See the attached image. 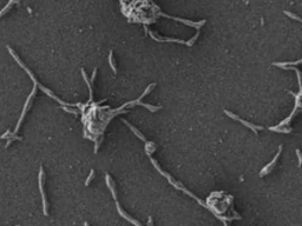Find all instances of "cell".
Returning a JSON list of instances; mask_svg holds the SVG:
<instances>
[{
  "label": "cell",
  "instance_id": "obj_1",
  "mask_svg": "<svg viewBox=\"0 0 302 226\" xmlns=\"http://www.w3.org/2000/svg\"><path fill=\"white\" fill-rule=\"evenodd\" d=\"M38 183H39V188H40V194H42V199H43V211L44 215H47V203H46V195H45V191H44V170L43 167H40L39 171V178H38Z\"/></svg>",
  "mask_w": 302,
  "mask_h": 226
},
{
  "label": "cell",
  "instance_id": "obj_2",
  "mask_svg": "<svg viewBox=\"0 0 302 226\" xmlns=\"http://www.w3.org/2000/svg\"><path fill=\"white\" fill-rule=\"evenodd\" d=\"M224 113H226V116L228 117H230V118H233V119H235V120H238L240 123H242L244 126H248L249 129H253L255 133H257V131H260V129H263V127L262 126H255V125H253V124H250V123H248V121H246V120H243V119H241L238 116H236V114H234L233 112H230V111H224Z\"/></svg>",
  "mask_w": 302,
  "mask_h": 226
},
{
  "label": "cell",
  "instance_id": "obj_3",
  "mask_svg": "<svg viewBox=\"0 0 302 226\" xmlns=\"http://www.w3.org/2000/svg\"><path fill=\"white\" fill-rule=\"evenodd\" d=\"M281 151H282V145H280V147H279V151H277V153H276V156L274 157V159L271 160V162L267 165V166H264L263 169H262V171L260 172V175L261 177H263V175H266V174H268V173L271 171V169H273V166L276 164V160L279 159V157H280V154H281Z\"/></svg>",
  "mask_w": 302,
  "mask_h": 226
},
{
  "label": "cell",
  "instance_id": "obj_4",
  "mask_svg": "<svg viewBox=\"0 0 302 226\" xmlns=\"http://www.w3.org/2000/svg\"><path fill=\"white\" fill-rule=\"evenodd\" d=\"M116 207H117V211H118V212H119V215H122L123 218H125V219H126L128 221H130V223H132V224H135V225H137V226H139V225H140V224H139V223H138V221H136L135 219H132V218H131V217H130V215H128V213H126L125 211H123V210H122V207L119 206V203H118V201H117V200H116Z\"/></svg>",
  "mask_w": 302,
  "mask_h": 226
},
{
  "label": "cell",
  "instance_id": "obj_5",
  "mask_svg": "<svg viewBox=\"0 0 302 226\" xmlns=\"http://www.w3.org/2000/svg\"><path fill=\"white\" fill-rule=\"evenodd\" d=\"M123 123H125V124H126V125H128V126L130 127V129H131V131H132V132H133V133H135V134H136V136H137V137H138L140 140H143L144 142H146V141H148V140H146V138H145V137H144V136H143V134H142V133H140L139 131L136 129V127H133V126H132V125L130 124L128 120L123 119Z\"/></svg>",
  "mask_w": 302,
  "mask_h": 226
},
{
  "label": "cell",
  "instance_id": "obj_6",
  "mask_svg": "<svg viewBox=\"0 0 302 226\" xmlns=\"http://www.w3.org/2000/svg\"><path fill=\"white\" fill-rule=\"evenodd\" d=\"M82 74H83V78H84V80H85V83H86L87 87H89V91H90V101H92V98H93V94H92V84L90 83V80H89V78H87L86 72H85L84 70H82Z\"/></svg>",
  "mask_w": 302,
  "mask_h": 226
},
{
  "label": "cell",
  "instance_id": "obj_7",
  "mask_svg": "<svg viewBox=\"0 0 302 226\" xmlns=\"http://www.w3.org/2000/svg\"><path fill=\"white\" fill-rule=\"evenodd\" d=\"M270 131H274V132H279V133H290L291 129L290 127H284V126H274V127H269Z\"/></svg>",
  "mask_w": 302,
  "mask_h": 226
},
{
  "label": "cell",
  "instance_id": "obj_8",
  "mask_svg": "<svg viewBox=\"0 0 302 226\" xmlns=\"http://www.w3.org/2000/svg\"><path fill=\"white\" fill-rule=\"evenodd\" d=\"M109 64H110L111 70L113 71V73L117 74V67H116V63H115V59H113V52L112 51H110V54H109Z\"/></svg>",
  "mask_w": 302,
  "mask_h": 226
},
{
  "label": "cell",
  "instance_id": "obj_9",
  "mask_svg": "<svg viewBox=\"0 0 302 226\" xmlns=\"http://www.w3.org/2000/svg\"><path fill=\"white\" fill-rule=\"evenodd\" d=\"M13 4H17V2H15V1H13V0H10V1H8V4H7V5H6V6H5V7H4V8L1 10V11H0V18H1V17H2V15H4L5 13H7V12H8V10L11 8Z\"/></svg>",
  "mask_w": 302,
  "mask_h": 226
},
{
  "label": "cell",
  "instance_id": "obj_10",
  "mask_svg": "<svg viewBox=\"0 0 302 226\" xmlns=\"http://www.w3.org/2000/svg\"><path fill=\"white\" fill-rule=\"evenodd\" d=\"M138 105L146 107L149 111H151L152 113H153V112H157L158 110H161V106H152V105H149V104H143V103H140V101H139V104H138Z\"/></svg>",
  "mask_w": 302,
  "mask_h": 226
},
{
  "label": "cell",
  "instance_id": "obj_11",
  "mask_svg": "<svg viewBox=\"0 0 302 226\" xmlns=\"http://www.w3.org/2000/svg\"><path fill=\"white\" fill-rule=\"evenodd\" d=\"M301 63V60H297V61H295V63H274L273 66H276V67H284V66H287V65H299Z\"/></svg>",
  "mask_w": 302,
  "mask_h": 226
},
{
  "label": "cell",
  "instance_id": "obj_12",
  "mask_svg": "<svg viewBox=\"0 0 302 226\" xmlns=\"http://www.w3.org/2000/svg\"><path fill=\"white\" fill-rule=\"evenodd\" d=\"M145 150H146V152L148 153H152L153 152V150H155V144L153 142H150V141H146L145 142Z\"/></svg>",
  "mask_w": 302,
  "mask_h": 226
},
{
  "label": "cell",
  "instance_id": "obj_13",
  "mask_svg": "<svg viewBox=\"0 0 302 226\" xmlns=\"http://www.w3.org/2000/svg\"><path fill=\"white\" fill-rule=\"evenodd\" d=\"M198 37H200V32L196 33V34H195L194 38H191V39H190L189 41H185V44H186L188 46H193V45H194V44H195V41H196V40L198 39Z\"/></svg>",
  "mask_w": 302,
  "mask_h": 226
},
{
  "label": "cell",
  "instance_id": "obj_14",
  "mask_svg": "<svg viewBox=\"0 0 302 226\" xmlns=\"http://www.w3.org/2000/svg\"><path fill=\"white\" fill-rule=\"evenodd\" d=\"M286 15H288L289 18H291V19H294V20H297V21H301V19H300V17H297V15H295V14H293V13H290V12H288V11H284L283 12Z\"/></svg>",
  "mask_w": 302,
  "mask_h": 226
},
{
  "label": "cell",
  "instance_id": "obj_15",
  "mask_svg": "<svg viewBox=\"0 0 302 226\" xmlns=\"http://www.w3.org/2000/svg\"><path fill=\"white\" fill-rule=\"evenodd\" d=\"M63 110L66 111V112H69V113H72V114H78L79 113V111L78 110H72V108H70V106H63Z\"/></svg>",
  "mask_w": 302,
  "mask_h": 226
},
{
  "label": "cell",
  "instance_id": "obj_16",
  "mask_svg": "<svg viewBox=\"0 0 302 226\" xmlns=\"http://www.w3.org/2000/svg\"><path fill=\"white\" fill-rule=\"evenodd\" d=\"M93 177H95V170H91V172H90V174H89V177H87V179H86V182H85V185H89V184L91 183V180L93 179Z\"/></svg>",
  "mask_w": 302,
  "mask_h": 226
},
{
  "label": "cell",
  "instance_id": "obj_17",
  "mask_svg": "<svg viewBox=\"0 0 302 226\" xmlns=\"http://www.w3.org/2000/svg\"><path fill=\"white\" fill-rule=\"evenodd\" d=\"M296 156H297V159H299V165L301 166V153H300V150H296Z\"/></svg>",
  "mask_w": 302,
  "mask_h": 226
},
{
  "label": "cell",
  "instance_id": "obj_18",
  "mask_svg": "<svg viewBox=\"0 0 302 226\" xmlns=\"http://www.w3.org/2000/svg\"><path fill=\"white\" fill-rule=\"evenodd\" d=\"M13 1H15L17 4H19V0H13Z\"/></svg>",
  "mask_w": 302,
  "mask_h": 226
},
{
  "label": "cell",
  "instance_id": "obj_19",
  "mask_svg": "<svg viewBox=\"0 0 302 226\" xmlns=\"http://www.w3.org/2000/svg\"><path fill=\"white\" fill-rule=\"evenodd\" d=\"M0 139H2V138H1V136H0Z\"/></svg>",
  "mask_w": 302,
  "mask_h": 226
}]
</instances>
